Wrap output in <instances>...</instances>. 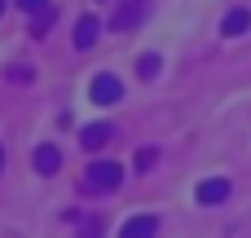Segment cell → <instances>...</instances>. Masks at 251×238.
I'll use <instances>...</instances> for the list:
<instances>
[{"label": "cell", "mask_w": 251, "mask_h": 238, "mask_svg": "<svg viewBox=\"0 0 251 238\" xmlns=\"http://www.w3.org/2000/svg\"><path fill=\"white\" fill-rule=\"evenodd\" d=\"M18 9L22 13H40V9H49V0H18Z\"/></svg>", "instance_id": "cell-12"}, {"label": "cell", "mask_w": 251, "mask_h": 238, "mask_svg": "<svg viewBox=\"0 0 251 238\" xmlns=\"http://www.w3.org/2000/svg\"><path fill=\"white\" fill-rule=\"evenodd\" d=\"M150 234H159V216H132L124 225V238H150Z\"/></svg>", "instance_id": "cell-8"}, {"label": "cell", "mask_w": 251, "mask_h": 238, "mask_svg": "<svg viewBox=\"0 0 251 238\" xmlns=\"http://www.w3.org/2000/svg\"><path fill=\"white\" fill-rule=\"evenodd\" d=\"M194 199H199L203 208H216V203H225V199H229V181H225V177H212V181H203V185H199V194H194Z\"/></svg>", "instance_id": "cell-4"}, {"label": "cell", "mask_w": 251, "mask_h": 238, "mask_svg": "<svg viewBox=\"0 0 251 238\" xmlns=\"http://www.w3.org/2000/svg\"><path fill=\"white\" fill-rule=\"evenodd\" d=\"M4 4H9V0H0V13H4Z\"/></svg>", "instance_id": "cell-15"}, {"label": "cell", "mask_w": 251, "mask_h": 238, "mask_svg": "<svg viewBox=\"0 0 251 238\" xmlns=\"http://www.w3.org/2000/svg\"><path fill=\"white\" fill-rule=\"evenodd\" d=\"M146 13H150V0H119L110 26H115V31H137V26L146 22Z\"/></svg>", "instance_id": "cell-2"}, {"label": "cell", "mask_w": 251, "mask_h": 238, "mask_svg": "<svg viewBox=\"0 0 251 238\" xmlns=\"http://www.w3.org/2000/svg\"><path fill=\"white\" fill-rule=\"evenodd\" d=\"M110 132H115L110 124H88V128L79 132V146H84V150H101V146L110 141Z\"/></svg>", "instance_id": "cell-6"}, {"label": "cell", "mask_w": 251, "mask_h": 238, "mask_svg": "<svg viewBox=\"0 0 251 238\" xmlns=\"http://www.w3.org/2000/svg\"><path fill=\"white\" fill-rule=\"evenodd\" d=\"M88 97H93L97 106H115V102L124 97V84H119L115 75H97V79H93V88H88Z\"/></svg>", "instance_id": "cell-3"}, {"label": "cell", "mask_w": 251, "mask_h": 238, "mask_svg": "<svg viewBox=\"0 0 251 238\" xmlns=\"http://www.w3.org/2000/svg\"><path fill=\"white\" fill-rule=\"evenodd\" d=\"M9 79H18V84H26V79H31V71H26V66H13V71H9Z\"/></svg>", "instance_id": "cell-13"}, {"label": "cell", "mask_w": 251, "mask_h": 238, "mask_svg": "<svg viewBox=\"0 0 251 238\" xmlns=\"http://www.w3.org/2000/svg\"><path fill=\"white\" fill-rule=\"evenodd\" d=\"M154 163H159V150H154V146H146V150H137V172H150Z\"/></svg>", "instance_id": "cell-11"}, {"label": "cell", "mask_w": 251, "mask_h": 238, "mask_svg": "<svg viewBox=\"0 0 251 238\" xmlns=\"http://www.w3.org/2000/svg\"><path fill=\"white\" fill-rule=\"evenodd\" d=\"M247 26H251V13H247V9H229V13H225V22H221V31H225V35H243Z\"/></svg>", "instance_id": "cell-9"}, {"label": "cell", "mask_w": 251, "mask_h": 238, "mask_svg": "<svg viewBox=\"0 0 251 238\" xmlns=\"http://www.w3.org/2000/svg\"><path fill=\"white\" fill-rule=\"evenodd\" d=\"M119 181H124V163H110V159H93L88 172H84L88 190H115Z\"/></svg>", "instance_id": "cell-1"}, {"label": "cell", "mask_w": 251, "mask_h": 238, "mask_svg": "<svg viewBox=\"0 0 251 238\" xmlns=\"http://www.w3.org/2000/svg\"><path fill=\"white\" fill-rule=\"evenodd\" d=\"M137 75H141V79H154V75H159V53H141Z\"/></svg>", "instance_id": "cell-10"}, {"label": "cell", "mask_w": 251, "mask_h": 238, "mask_svg": "<svg viewBox=\"0 0 251 238\" xmlns=\"http://www.w3.org/2000/svg\"><path fill=\"white\" fill-rule=\"evenodd\" d=\"M57 168H62V150H57V146H40V150H35V172H40V177H53Z\"/></svg>", "instance_id": "cell-7"}, {"label": "cell", "mask_w": 251, "mask_h": 238, "mask_svg": "<svg viewBox=\"0 0 251 238\" xmlns=\"http://www.w3.org/2000/svg\"><path fill=\"white\" fill-rule=\"evenodd\" d=\"M97 35H101V22H97L93 13H84V18H79V26H75V49H93V44H97Z\"/></svg>", "instance_id": "cell-5"}, {"label": "cell", "mask_w": 251, "mask_h": 238, "mask_svg": "<svg viewBox=\"0 0 251 238\" xmlns=\"http://www.w3.org/2000/svg\"><path fill=\"white\" fill-rule=\"evenodd\" d=\"M0 168H4V146H0Z\"/></svg>", "instance_id": "cell-14"}]
</instances>
